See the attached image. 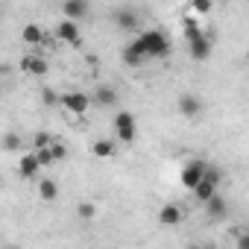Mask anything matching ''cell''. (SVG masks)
Here are the masks:
<instances>
[{
	"instance_id": "8992f818",
	"label": "cell",
	"mask_w": 249,
	"mask_h": 249,
	"mask_svg": "<svg viewBox=\"0 0 249 249\" xmlns=\"http://www.w3.org/2000/svg\"><path fill=\"white\" fill-rule=\"evenodd\" d=\"M205 170H208V164L205 161H199V159H194V161H188L185 167H182V185L188 188V191H194L199 182H202V176H205Z\"/></svg>"
},
{
	"instance_id": "9a60e30c",
	"label": "cell",
	"mask_w": 249,
	"mask_h": 249,
	"mask_svg": "<svg viewBox=\"0 0 249 249\" xmlns=\"http://www.w3.org/2000/svg\"><path fill=\"white\" fill-rule=\"evenodd\" d=\"M159 223L161 226H179L182 223V208L176 202H164L161 211H159Z\"/></svg>"
},
{
	"instance_id": "7c38bea8",
	"label": "cell",
	"mask_w": 249,
	"mask_h": 249,
	"mask_svg": "<svg viewBox=\"0 0 249 249\" xmlns=\"http://www.w3.org/2000/svg\"><path fill=\"white\" fill-rule=\"evenodd\" d=\"M88 9H91L88 0H65V3H62V15L73 18V21H82L88 15Z\"/></svg>"
},
{
	"instance_id": "5b68a950",
	"label": "cell",
	"mask_w": 249,
	"mask_h": 249,
	"mask_svg": "<svg viewBox=\"0 0 249 249\" xmlns=\"http://www.w3.org/2000/svg\"><path fill=\"white\" fill-rule=\"evenodd\" d=\"M111 21H114V27H117L120 33H138V27H141V15H138L135 9H129V6L114 9V12H111Z\"/></svg>"
},
{
	"instance_id": "52a82bcc",
	"label": "cell",
	"mask_w": 249,
	"mask_h": 249,
	"mask_svg": "<svg viewBox=\"0 0 249 249\" xmlns=\"http://www.w3.org/2000/svg\"><path fill=\"white\" fill-rule=\"evenodd\" d=\"M56 36H59V41H65V44H71V47H79V44H82L79 21H73V18H65V21L56 27Z\"/></svg>"
},
{
	"instance_id": "ba28073f",
	"label": "cell",
	"mask_w": 249,
	"mask_h": 249,
	"mask_svg": "<svg viewBox=\"0 0 249 249\" xmlns=\"http://www.w3.org/2000/svg\"><path fill=\"white\" fill-rule=\"evenodd\" d=\"M62 106H65L71 114H85V111L91 108V97L82 94V91H71V94L62 97Z\"/></svg>"
},
{
	"instance_id": "ffe728a7",
	"label": "cell",
	"mask_w": 249,
	"mask_h": 249,
	"mask_svg": "<svg viewBox=\"0 0 249 249\" xmlns=\"http://www.w3.org/2000/svg\"><path fill=\"white\" fill-rule=\"evenodd\" d=\"M56 138L50 135V132H36V138H33V144H36V150H41V147H50Z\"/></svg>"
},
{
	"instance_id": "603a6c76",
	"label": "cell",
	"mask_w": 249,
	"mask_h": 249,
	"mask_svg": "<svg viewBox=\"0 0 249 249\" xmlns=\"http://www.w3.org/2000/svg\"><path fill=\"white\" fill-rule=\"evenodd\" d=\"M194 3V9L199 12V15H205V12H211V0H191Z\"/></svg>"
},
{
	"instance_id": "7402d4cb",
	"label": "cell",
	"mask_w": 249,
	"mask_h": 249,
	"mask_svg": "<svg viewBox=\"0 0 249 249\" xmlns=\"http://www.w3.org/2000/svg\"><path fill=\"white\" fill-rule=\"evenodd\" d=\"M36 156L41 159V164H44V167H50V164L56 161V159H53V153H50V147H41V150H36Z\"/></svg>"
},
{
	"instance_id": "277c9868",
	"label": "cell",
	"mask_w": 249,
	"mask_h": 249,
	"mask_svg": "<svg viewBox=\"0 0 249 249\" xmlns=\"http://www.w3.org/2000/svg\"><path fill=\"white\" fill-rule=\"evenodd\" d=\"M220 182H223V173H220V167H208L205 170V176H202V182L191 191L199 202H208L214 194H220Z\"/></svg>"
},
{
	"instance_id": "9c48e42d",
	"label": "cell",
	"mask_w": 249,
	"mask_h": 249,
	"mask_svg": "<svg viewBox=\"0 0 249 249\" xmlns=\"http://www.w3.org/2000/svg\"><path fill=\"white\" fill-rule=\"evenodd\" d=\"M179 114L182 117H199L202 114V100L196 94H179Z\"/></svg>"
},
{
	"instance_id": "7a4b0ae2",
	"label": "cell",
	"mask_w": 249,
	"mask_h": 249,
	"mask_svg": "<svg viewBox=\"0 0 249 249\" xmlns=\"http://www.w3.org/2000/svg\"><path fill=\"white\" fill-rule=\"evenodd\" d=\"M185 36H188V53L194 62H205L214 50V38L196 27L194 18H185Z\"/></svg>"
},
{
	"instance_id": "4fadbf2b",
	"label": "cell",
	"mask_w": 249,
	"mask_h": 249,
	"mask_svg": "<svg viewBox=\"0 0 249 249\" xmlns=\"http://www.w3.org/2000/svg\"><path fill=\"white\" fill-rule=\"evenodd\" d=\"M94 106H100V108L117 106V91H114L111 85H97V88H94Z\"/></svg>"
},
{
	"instance_id": "d6986e66",
	"label": "cell",
	"mask_w": 249,
	"mask_h": 249,
	"mask_svg": "<svg viewBox=\"0 0 249 249\" xmlns=\"http://www.w3.org/2000/svg\"><path fill=\"white\" fill-rule=\"evenodd\" d=\"M76 211H79L82 220H94V217H97V205H94V202H79Z\"/></svg>"
},
{
	"instance_id": "484cf974",
	"label": "cell",
	"mask_w": 249,
	"mask_h": 249,
	"mask_svg": "<svg viewBox=\"0 0 249 249\" xmlns=\"http://www.w3.org/2000/svg\"><path fill=\"white\" fill-rule=\"evenodd\" d=\"M234 246H237V249H249V231H246V234H240V237L234 240Z\"/></svg>"
},
{
	"instance_id": "2e32d148",
	"label": "cell",
	"mask_w": 249,
	"mask_h": 249,
	"mask_svg": "<svg viewBox=\"0 0 249 249\" xmlns=\"http://www.w3.org/2000/svg\"><path fill=\"white\" fill-rule=\"evenodd\" d=\"M21 38H24L27 44H41V41H47V33H44L38 24H27V27L21 30Z\"/></svg>"
},
{
	"instance_id": "6da1fadb",
	"label": "cell",
	"mask_w": 249,
	"mask_h": 249,
	"mask_svg": "<svg viewBox=\"0 0 249 249\" xmlns=\"http://www.w3.org/2000/svg\"><path fill=\"white\" fill-rule=\"evenodd\" d=\"M170 50H173V44H170L167 33H161V30H144L138 38H132L126 47H123L120 59L126 62L129 68H138V65H144V62H150V59H164V56H170Z\"/></svg>"
},
{
	"instance_id": "30bf717a",
	"label": "cell",
	"mask_w": 249,
	"mask_h": 249,
	"mask_svg": "<svg viewBox=\"0 0 249 249\" xmlns=\"http://www.w3.org/2000/svg\"><path fill=\"white\" fill-rule=\"evenodd\" d=\"M41 159L36 156V153H27V156H21V161H18V173L24 176V179H38V173H41Z\"/></svg>"
},
{
	"instance_id": "44dd1931",
	"label": "cell",
	"mask_w": 249,
	"mask_h": 249,
	"mask_svg": "<svg viewBox=\"0 0 249 249\" xmlns=\"http://www.w3.org/2000/svg\"><path fill=\"white\" fill-rule=\"evenodd\" d=\"M50 153H53V159H56V161H62V159L68 156V150H65V144H62V141H53V144H50Z\"/></svg>"
},
{
	"instance_id": "ac0fdd59",
	"label": "cell",
	"mask_w": 249,
	"mask_h": 249,
	"mask_svg": "<svg viewBox=\"0 0 249 249\" xmlns=\"http://www.w3.org/2000/svg\"><path fill=\"white\" fill-rule=\"evenodd\" d=\"M91 153H94L97 159H108V156L114 153V141H108V138H100V141H94V144H91Z\"/></svg>"
},
{
	"instance_id": "8fae6325",
	"label": "cell",
	"mask_w": 249,
	"mask_h": 249,
	"mask_svg": "<svg viewBox=\"0 0 249 249\" xmlns=\"http://www.w3.org/2000/svg\"><path fill=\"white\" fill-rule=\"evenodd\" d=\"M21 71L30 73V76H47L50 65H47V59H41V56H24V59H21Z\"/></svg>"
},
{
	"instance_id": "d4e9b609",
	"label": "cell",
	"mask_w": 249,
	"mask_h": 249,
	"mask_svg": "<svg viewBox=\"0 0 249 249\" xmlns=\"http://www.w3.org/2000/svg\"><path fill=\"white\" fill-rule=\"evenodd\" d=\"M41 100H44L47 106H53V103H56V94H53L50 88H44V91H41Z\"/></svg>"
},
{
	"instance_id": "3957f363",
	"label": "cell",
	"mask_w": 249,
	"mask_h": 249,
	"mask_svg": "<svg viewBox=\"0 0 249 249\" xmlns=\"http://www.w3.org/2000/svg\"><path fill=\"white\" fill-rule=\"evenodd\" d=\"M114 132H117V141H123V144H132L135 138H138V120H135V114L132 111H117L114 114Z\"/></svg>"
},
{
	"instance_id": "cb8c5ba5",
	"label": "cell",
	"mask_w": 249,
	"mask_h": 249,
	"mask_svg": "<svg viewBox=\"0 0 249 249\" xmlns=\"http://www.w3.org/2000/svg\"><path fill=\"white\" fill-rule=\"evenodd\" d=\"M18 144H21V141H18V135H12V132H9V135H6V141H3V147H6V150H15Z\"/></svg>"
},
{
	"instance_id": "e0dca14e",
	"label": "cell",
	"mask_w": 249,
	"mask_h": 249,
	"mask_svg": "<svg viewBox=\"0 0 249 249\" xmlns=\"http://www.w3.org/2000/svg\"><path fill=\"white\" fill-rule=\"evenodd\" d=\"M38 196H41L44 202H53V199L59 196V185H56L53 179H38Z\"/></svg>"
},
{
	"instance_id": "5bb4252c",
	"label": "cell",
	"mask_w": 249,
	"mask_h": 249,
	"mask_svg": "<svg viewBox=\"0 0 249 249\" xmlns=\"http://www.w3.org/2000/svg\"><path fill=\"white\" fill-rule=\"evenodd\" d=\"M205 214H208V220H223V217L229 214V202H226L220 194H214V196L205 202Z\"/></svg>"
}]
</instances>
